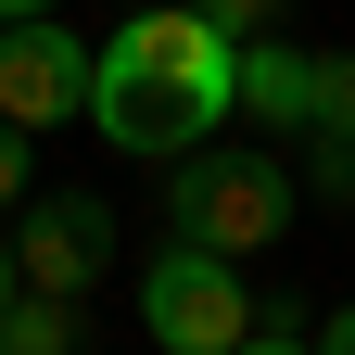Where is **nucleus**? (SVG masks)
<instances>
[{
	"label": "nucleus",
	"instance_id": "f257e3e1",
	"mask_svg": "<svg viewBox=\"0 0 355 355\" xmlns=\"http://www.w3.org/2000/svg\"><path fill=\"white\" fill-rule=\"evenodd\" d=\"M241 114V38H216L191 0L178 13H127L102 51H89V127L140 165H178L191 140Z\"/></svg>",
	"mask_w": 355,
	"mask_h": 355
},
{
	"label": "nucleus",
	"instance_id": "f03ea898",
	"mask_svg": "<svg viewBox=\"0 0 355 355\" xmlns=\"http://www.w3.org/2000/svg\"><path fill=\"white\" fill-rule=\"evenodd\" d=\"M304 216V178L279 153H229V140H191L165 165V229L178 241H216V254H266Z\"/></svg>",
	"mask_w": 355,
	"mask_h": 355
},
{
	"label": "nucleus",
	"instance_id": "7ed1b4c3",
	"mask_svg": "<svg viewBox=\"0 0 355 355\" xmlns=\"http://www.w3.org/2000/svg\"><path fill=\"white\" fill-rule=\"evenodd\" d=\"M140 330L153 355H229L254 330V304H241V254H216V241H153L140 254Z\"/></svg>",
	"mask_w": 355,
	"mask_h": 355
},
{
	"label": "nucleus",
	"instance_id": "20e7f679",
	"mask_svg": "<svg viewBox=\"0 0 355 355\" xmlns=\"http://www.w3.org/2000/svg\"><path fill=\"white\" fill-rule=\"evenodd\" d=\"M0 114H13L26 140L89 114V51H76L64 13H0Z\"/></svg>",
	"mask_w": 355,
	"mask_h": 355
},
{
	"label": "nucleus",
	"instance_id": "39448f33",
	"mask_svg": "<svg viewBox=\"0 0 355 355\" xmlns=\"http://www.w3.org/2000/svg\"><path fill=\"white\" fill-rule=\"evenodd\" d=\"M0 241H13L26 292H76V304H89V279L114 266V203H89V191H51V203H26Z\"/></svg>",
	"mask_w": 355,
	"mask_h": 355
},
{
	"label": "nucleus",
	"instance_id": "423d86ee",
	"mask_svg": "<svg viewBox=\"0 0 355 355\" xmlns=\"http://www.w3.org/2000/svg\"><path fill=\"white\" fill-rule=\"evenodd\" d=\"M241 114H266V127H292V140H304V114H318V51H292L279 26L241 38Z\"/></svg>",
	"mask_w": 355,
	"mask_h": 355
},
{
	"label": "nucleus",
	"instance_id": "0eeeda50",
	"mask_svg": "<svg viewBox=\"0 0 355 355\" xmlns=\"http://www.w3.org/2000/svg\"><path fill=\"white\" fill-rule=\"evenodd\" d=\"M0 355H76V292H13Z\"/></svg>",
	"mask_w": 355,
	"mask_h": 355
},
{
	"label": "nucleus",
	"instance_id": "6e6552de",
	"mask_svg": "<svg viewBox=\"0 0 355 355\" xmlns=\"http://www.w3.org/2000/svg\"><path fill=\"white\" fill-rule=\"evenodd\" d=\"M292 318H304V304H254V330H241L229 355H318V343H304Z\"/></svg>",
	"mask_w": 355,
	"mask_h": 355
},
{
	"label": "nucleus",
	"instance_id": "1a4fd4ad",
	"mask_svg": "<svg viewBox=\"0 0 355 355\" xmlns=\"http://www.w3.org/2000/svg\"><path fill=\"white\" fill-rule=\"evenodd\" d=\"M191 13H203L216 38H266V26H279V13H292V0H191Z\"/></svg>",
	"mask_w": 355,
	"mask_h": 355
},
{
	"label": "nucleus",
	"instance_id": "9d476101",
	"mask_svg": "<svg viewBox=\"0 0 355 355\" xmlns=\"http://www.w3.org/2000/svg\"><path fill=\"white\" fill-rule=\"evenodd\" d=\"M13 203H26V127L0 114V216H13Z\"/></svg>",
	"mask_w": 355,
	"mask_h": 355
},
{
	"label": "nucleus",
	"instance_id": "9b49d317",
	"mask_svg": "<svg viewBox=\"0 0 355 355\" xmlns=\"http://www.w3.org/2000/svg\"><path fill=\"white\" fill-rule=\"evenodd\" d=\"M318 355H355V304H343V318H330V330H318Z\"/></svg>",
	"mask_w": 355,
	"mask_h": 355
},
{
	"label": "nucleus",
	"instance_id": "f8f14e48",
	"mask_svg": "<svg viewBox=\"0 0 355 355\" xmlns=\"http://www.w3.org/2000/svg\"><path fill=\"white\" fill-rule=\"evenodd\" d=\"M13 292H26V266H13V241H0V318H13Z\"/></svg>",
	"mask_w": 355,
	"mask_h": 355
},
{
	"label": "nucleus",
	"instance_id": "ddd939ff",
	"mask_svg": "<svg viewBox=\"0 0 355 355\" xmlns=\"http://www.w3.org/2000/svg\"><path fill=\"white\" fill-rule=\"evenodd\" d=\"M0 13H64V0H0Z\"/></svg>",
	"mask_w": 355,
	"mask_h": 355
}]
</instances>
